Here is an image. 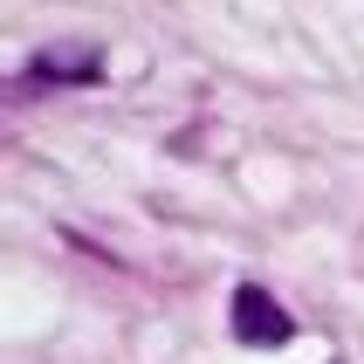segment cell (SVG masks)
<instances>
[{
  "label": "cell",
  "mask_w": 364,
  "mask_h": 364,
  "mask_svg": "<svg viewBox=\"0 0 364 364\" xmlns=\"http://www.w3.org/2000/svg\"><path fill=\"white\" fill-rule=\"evenodd\" d=\"M234 337H241V344H255V350H282L289 337H296V316H289L268 289L241 282V289H234Z\"/></svg>",
  "instance_id": "cell-1"
},
{
  "label": "cell",
  "mask_w": 364,
  "mask_h": 364,
  "mask_svg": "<svg viewBox=\"0 0 364 364\" xmlns=\"http://www.w3.org/2000/svg\"><path fill=\"white\" fill-rule=\"evenodd\" d=\"M28 76L35 82H103V62H97V48H35Z\"/></svg>",
  "instance_id": "cell-2"
}]
</instances>
